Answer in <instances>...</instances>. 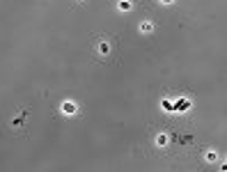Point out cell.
I'll return each instance as SVG.
<instances>
[{
    "label": "cell",
    "mask_w": 227,
    "mask_h": 172,
    "mask_svg": "<svg viewBox=\"0 0 227 172\" xmlns=\"http://www.w3.org/2000/svg\"><path fill=\"white\" fill-rule=\"evenodd\" d=\"M216 158H218L216 151H209V154H206V161H216Z\"/></svg>",
    "instance_id": "8992f818"
},
{
    "label": "cell",
    "mask_w": 227,
    "mask_h": 172,
    "mask_svg": "<svg viewBox=\"0 0 227 172\" xmlns=\"http://www.w3.org/2000/svg\"><path fill=\"white\" fill-rule=\"evenodd\" d=\"M76 103H73V101H64V103H62V113H64V115H73V113H76Z\"/></svg>",
    "instance_id": "6da1fadb"
},
{
    "label": "cell",
    "mask_w": 227,
    "mask_h": 172,
    "mask_svg": "<svg viewBox=\"0 0 227 172\" xmlns=\"http://www.w3.org/2000/svg\"><path fill=\"white\" fill-rule=\"evenodd\" d=\"M119 9H122V12H129V9H131V2H129V0H119Z\"/></svg>",
    "instance_id": "3957f363"
},
{
    "label": "cell",
    "mask_w": 227,
    "mask_h": 172,
    "mask_svg": "<svg viewBox=\"0 0 227 172\" xmlns=\"http://www.w3.org/2000/svg\"><path fill=\"white\" fill-rule=\"evenodd\" d=\"M151 30H154V25H151V23H147V21L140 23V32H151Z\"/></svg>",
    "instance_id": "7a4b0ae2"
},
{
    "label": "cell",
    "mask_w": 227,
    "mask_h": 172,
    "mask_svg": "<svg viewBox=\"0 0 227 172\" xmlns=\"http://www.w3.org/2000/svg\"><path fill=\"white\" fill-rule=\"evenodd\" d=\"M163 2H172V0H163Z\"/></svg>",
    "instance_id": "52a82bcc"
},
{
    "label": "cell",
    "mask_w": 227,
    "mask_h": 172,
    "mask_svg": "<svg viewBox=\"0 0 227 172\" xmlns=\"http://www.w3.org/2000/svg\"><path fill=\"white\" fill-rule=\"evenodd\" d=\"M165 142H168V136H158V138H156V145H161V147H163Z\"/></svg>",
    "instance_id": "5b68a950"
},
{
    "label": "cell",
    "mask_w": 227,
    "mask_h": 172,
    "mask_svg": "<svg viewBox=\"0 0 227 172\" xmlns=\"http://www.w3.org/2000/svg\"><path fill=\"white\" fill-rule=\"evenodd\" d=\"M99 53H101V55H106V53H108V44H106V42L99 44Z\"/></svg>",
    "instance_id": "277c9868"
}]
</instances>
